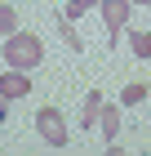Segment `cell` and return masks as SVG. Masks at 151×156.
Returning a JSON list of instances; mask_svg holds the SVG:
<instances>
[{
	"label": "cell",
	"mask_w": 151,
	"mask_h": 156,
	"mask_svg": "<svg viewBox=\"0 0 151 156\" xmlns=\"http://www.w3.org/2000/svg\"><path fill=\"white\" fill-rule=\"evenodd\" d=\"M98 0H67V9H62V18H80V13H89Z\"/></svg>",
	"instance_id": "cell-10"
},
{
	"label": "cell",
	"mask_w": 151,
	"mask_h": 156,
	"mask_svg": "<svg viewBox=\"0 0 151 156\" xmlns=\"http://www.w3.org/2000/svg\"><path fill=\"white\" fill-rule=\"evenodd\" d=\"M98 9H102V23H107V36H111V45H116L120 27L129 23V0H98Z\"/></svg>",
	"instance_id": "cell-3"
},
{
	"label": "cell",
	"mask_w": 151,
	"mask_h": 156,
	"mask_svg": "<svg viewBox=\"0 0 151 156\" xmlns=\"http://www.w3.org/2000/svg\"><path fill=\"white\" fill-rule=\"evenodd\" d=\"M5 62H9L13 72H36V67L45 62L40 36H9L5 40Z\"/></svg>",
	"instance_id": "cell-1"
},
{
	"label": "cell",
	"mask_w": 151,
	"mask_h": 156,
	"mask_svg": "<svg viewBox=\"0 0 151 156\" xmlns=\"http://www.w3.org/2000/svg\"><path fill=\"white\" fill-rule=\"evenodd\" d=\"M98 112H102V94L89 89V94H84V107H80V129H89L93 120H98Z\"/></svg>",
	"instance_id": "cell-5"
},
{
	"label": "cell",
	"mask_w": 151,
	"mask_h": 156,
	"mask_svg": "<svg viewBox=\"0 0 151 156\" xmlns=\"http://www.w3.org/2000/svg\"><path fill=\"white\" fill-rule=\"evenodd\" d=\"M0 125H5V103H0Z\"/></svg>",
	"instance_id": "cell-12"
},
{
	"label": "cell",
	"mask_w": 151,
	"mask_h": 156,
	"mask_svg": "<svg viewBox=\"0 0 151 156\" xmlns=\"http://www.w3.org/2000/svg\"><path fill=\"white\" fill-rule=\"evenodd\" d=\"M31 94V76L27 72H5L0 76V98H27Z\"/></svg>",
	"instance_id": "cell-4"
},
{
	"label": "cell",
	"mask_w": 151,
	"mask_h": 156,
	"mask_svg": "<svg viewBox=\"0 0 151 156\" xmlns=\"http://www.w3.org/2000/svg\"><path fill=\"white\" fill-rule=\"evenodd\" d=\"M129 5H151V0H129Z\"/></svg>",
	"instance_id": "cell-13"
},
{
	"label": "cell",
	"mask_w": 151,
	"mask_h": 156,
	"mask_svg": "<svg viewBox=\"0 0 151 156\" xmlns=\"http://www.w3.org/2000/svg\"><path fill=\"white\" fill-rule=\"evenodd\" d=\"M98 120H102V138H107V143H116V134H120V112L102 103V112H98Z\"/></svg>",
	"instance_id": "cell-6"
},
{
	"label": "cell",
	"mask_w": 151,
	"mask_h": 156,
	"mask_svg": "<svg viewBox=\"0 0 151 156\" xmlns=\"http://www.w3.org/2000/svg\"><path fill=\"white\" fill-rule=\"evenodd\" d=\"M129 45H133V54H138V58H151V31H133V40H129Z\"/></svg>",
	"instance_id": "cell-9"
},
{
	"label": "cell",
	"mask_w": 151,
	"mask_h": 156,
	"mask_svg": "<svg viewBox=\"0 0 151 156\" xmlns=\"http://www.w3.org/2000/svg\"><path fill=\"white\" fill-rule=\"evenodd\" d=\"M142 98H147V85H125V94H120V103H142Z\"/></svg>",
	"instance_id": "cell-11"
},
{
	"label": "cell",
	"mask_w": 151,
	"mask_h": 156,
	"mask_svg": "<svg viewBox=\"0 0 151 156\" xmlns=\"http://www.w3.org/2000/svg\"><path fill=\"white\" fill-rule=\"evenodd\" d=\"M13 31H18V13L9 5H0V36H13Z\"/></svg>",
	"instance_id": "cell-8"
},
{
	"label": "cell",
	"mask_w": 151,
	"mask_h": 156,
	"mask_svg": "<svg viewBox=\"0 0 151 156\" xmlns=\"http://www.w3.org/2000/svg\"><path fill=\"white\" fill-rule=\"evenodd\" d=\"M58 31H62V40H67V45L76 49V54H80V49H84V40L76 36V27H71V18H62V13H58Z\"/></svg>",
	"instance_id": "cell-7"
},
{
	"label": "cell",
	"mask_w": 151,
	"mask_h": 156,
	"mask_svg": "<svg viewBox=\"0 0 151 156\" xmlns=\"http://www.w3.org/2000/svg\"><path fill=\"white\" fill-rule=\"evenodd\" d=\"M36 129H40V138H45L49 147H67V143H71L67 116H62L58 107H40V112H36Z\"/></svg>",
	"instance_id": "cell-2"
}]
</instances>
